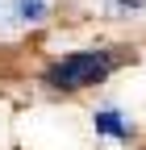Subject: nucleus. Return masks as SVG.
Segmentation results:
<instances>
[{"label":"nucleus","mask_w":146,"mask_h":150,"mask_svg":"<svg viewBox=\"0 0 146 150\" xmlns=\"http://www.w3.org/2000/svg\"><path fill=\"white\" fill-rule=\"evenodd\" d=\"M108 71H113V59L104 50H75V54H63L59 63H50L46 83L63 88V92H75V88H88V83H100Z\"/></svg>","instance_id":"f257e3e1"},{"label":"nucleus","mask_w":146,"mask_h":150,"mask_svg":"<svg viewBox=\"0 0 146 150\" xmlns=\"http://www.w3.org/2000/svg\"><path fill=\"white\" fill-rule=\"evenodd\" d=\"M96 129L108 134V138H130V121H121L117 108H100L96 112Z\"/></svg>","instance_id":"f03ea898"},{"label":"nucleus","mask_w":146,"mask_h":150,"mask_svg":"<svg viewBox=\"0 0 146 150\" xmlns=\"http://www.w3.org/2000/svg\"><path fill=\"white\" fill-rule=\"evenodd\" d=\"M17 17H21V21H42L46 17V0H17Z\"/></svg>","instance_id":"7ed1b4c3"},{"label":"nucleus","mask_w":146,"mask_h":150,"mask_svg":"<svg viewBox=\"0 0 146 150\" xmlns=\"http://www.w3.org/2000/svg\"><path fill=\"white\" fill-rule=\"evenodd\" d=\"M117 4H142V0H117Z\"/></svg>","instance_id":"20e7f679"}]
</instances>
